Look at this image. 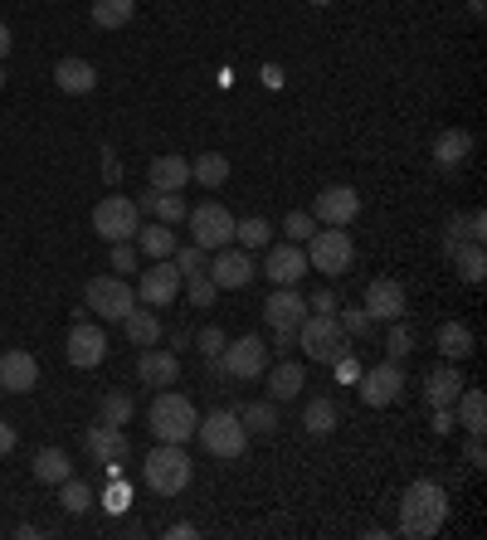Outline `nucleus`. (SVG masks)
Segmentation results:
<instances>
[{"instance_id":"nucleus-1","label":"nucleus","mask_w":487,"mask_h":540,"mask_svg":"<svg viewBox=\"0 0 487 540\" xmlns=\"http://www.w3.org/2000/svg\"><path fill=\"white\" fill-rule=\"evenodd\" d=\"M444 521H449V492L439 482H429V477L410 482L405 497H400V536L429 540L444 531Z\"/></svg>"},{"instance_id":"nucleus-2","label":"nucleus","mask_w":487,"mask_h":540,"mask_svg":"<svg viewBox=\"0 0 487 540\" xmlns=\"http://www.w3.org/2000/svg\"><path fill=\"white\" fill-rule=\"evenodd\" d=\"M142 482H147L156 497H176L195 482V463L186 458V443H161L147 453V468H142Z\"/></svg>"},{"instance_id":"nucleus-3","label":"nucleus","mask_w":487,"mask_h":540,"mask_svg":"<svg viewBox=\"0 0 487 540\" xmlns=\"http://www.w3.org/2000/svg\"><path fill=\"white\" fill-rule=\"evenodd\" d=\"M351 263H356V244L346 224H317V234L307 239V268H317L322 278H341Z\"/></svg>"},{"instance_id":"nucleus-4","label":"nucleus","mask_w":487,"mask_h":540,"mask_svg":"<svg viewBox=\"0 0 487 540\" xmlns=\"http://www.w3.org/2000/svg\"><path fill=\"white\" fill-rule=\"evenodd\" d=\"M147 424H151V433H156L161 443H186V438H195L200 414H195V404H190L186 395H176V390H161V395L151 399Z\"/></svg>"},{"instance_id":"nucleus-5","label":"nucleus","mask_w":487,"mask_h":540,"mask_svg":"<svg viewBox=\"0 0 487 540\" xmlns=\"http://www.w3.org/2000/svg\"><path fill=\"white\" fill-rule=\"evenodd\" d=\"M298 341H302V356L317 360V365H332L337 356L351 351V336L341 331V322L332 312H312L298 322Z\"/></svg>"},{"instance_id":"nucleus-6","label":"nucleus","mask_w":487,"mask_h":540,"mask_svg":"<svg viewBox=\"0 0 487 540\" xmlns=\"http://www.w3.org/2000/svg\"><path fill=\"white\" fill-rule=\"evenodd\" d=\"M195 438H200L205 453H215V458H239L244 443H249V429H244V419H239L234 409H215V414H205V419L195 424Z\"/></svg>"},{"instance_id":"nucleus-7","label":"nucleus","mask_w":487,"mask_h":540,"mask_svg":"<svg viewBox=\"0 0 487 540\" xmlns=\"http://www.w3.org/2000/svg\"><path fill=\"white\" fill-rule=\"evenodd\" d=\"M137 229H142L137 200H127V195H103V200H98V210H93V234H103L108 244H127V239H137Z\"/></svg>"},{"instance_id":"nucleus-8","label":"nucleus","mask_w":487,"mask_h":540,"mask_svg":"<svg viewBox=\"0 0 487 540\" xmlns=\"http://www.w3.org/2000/svg\"><path fill=\"white\" fill-rule=\"evenodd\" d=\"M190 244H200L205 253L234 244V215H229L220 200H205V205L190 210Z\"/></svg>"},{"instance_id":"nucleus-9","label":"nucleus","mask_w":487,"mask_h":540,"mask_svg":"<svg viewBox=\"0 0 487 540\" xmlns=\"http://www.w3.org/2000/svg\"><path fill=\"white\" fill-rule=\"evenodd\" d=\"M83 302H88L93 317H103V322H122V317L137 307V288H127L122 278L103 273V278H93V283L83 288Z\"/></svg>"},{"instance_id":"nucleus-10","label":"nucleus","mask_w":487,"mask_h":540,"mask_svg":"<svg viewBox=\"0 0 487 540\" xmlns=\"http://www.w3.org/2000/svg\"><path fill=\"white\" fill-rule=\"evenodd\" d=\"M215 365L225 370L229 380H259L268 370V346L263 336H239V341H225V351L215 356Z\"/></svg>"},{"instance_id":"nucleus-11","label":"nucleus","mask_w":487,"mask_h":540,"mask_svg":"<svg viewBox=\"0 0 487 540\" xmlns=\"http://www.w3.org/2000/svg\"><path fill=\"white\" fill-rule=\"evenodd\" d=\"M64 356H69L74 370H98V365L108 360V331H103L98 322H83V317H78V322L69 326Z\"/></svg>"},{"instance_id":"nucleus-12","label":"nucleus","mask_w":487,"mask_h":540,"mask_svg":"<svg viewBox=\"0 0 487 540\" xmlns=\"http://www.w3.org/2000/svg\"><path fill=\"white\" fill-rule=\"evenodd\" d=\"M356 385H361V399H366L371 409H385V404H395V399L405 395V370H400V360H385V365L361 370Z\"/></svg>"},{"instance_id":"nucleus-13","label":"nucleus","mask_w":487,"mask_h":540,"mask_svg":"<svg viewBox=\"0 0 487 540\" xmlns=\"http://www.w3.org/2000/svg\"><path fill=\"white\" fill-rule=\"evenodd\" d=\"M181 268L176 263H166V258H151L147 273H142V283H137V297L147 302V307H171L176 297H181Z\"/></svg>"},{"instance_id":"nucleus-14","label":"nucleus","mask_w":487,"mask_h":540,"mask_svg":"<svg viewBox=\"0 0 487 540\" xmlns=\"http://www.w3.org/2000/svg\"><path fill=\"white\" fill-rule=\"evenodd\" d=\"M205 273L220 292H239L254 283V258L249 249H215V263H205Z\"/></svg>"},{"instance_id":"nucleus-15","label":"nucleus","mask_w":487,"mask_h":540,"mask_svg":"<svg viewBox=\"0 0 487 540\" xmlns=\"http://www.w3.org/2000/svg\"><path fill=\"white\" fill-rule=\"evenodd\" d=\"M263 273L278 283V288H298L302 273H307V249L302 244H278V249L263 253Z\"/></svg>"},{"instance_id":"nucleus-16","label":"nucleus","mask_w":487,"mask_h":540,"mask_svg":"<svg viewBox=\"0 0 487 540\" xmlns=\"http://www.w3.org/2000/svg\"><path fill=\"white\" fill-rule=\"evenodd\" d=\"M361 307L371 312V322H400L405 307H410V297H405V288L395 278H375L371 288H366V302Z\"/></svg>"},{"instance_id":"nucleus-17","label":"nucleus","mask_w":487,"mask_h":540,"mask_svg":"<svg viewBox=\"0 0 487 540\" xmlns=\"http://www.w3.org/2000/svg\"><path fill=\"white\" fill-rule=\"evenodd\" d=\"M356 215H361V195L351 185H327L317 195V205H312V219L317 224H351Z\"/></svg>"},{"instance_id":"nucleus-18","label":"nucleus","mask_w":487,"mask_h":540,"mask_svg":"<svg viewBox=\"0 0 487 540\" xmlns=\"http://www.w3.org/2000/svg\"><path fill=\"white\" fill-rule=\"evenodd\" d=\"M137 380H142L147 390H171V385L181 380V356H176V351H156V346H147V351L137 356Z\"/></svg>"},{"instance_id":"nucleus-19","label":"nucleus","mask_w":487,"mask_h":540,"mask_svg":"<svg viewBox=\"0 0 487 540\" xmlns=\"http://www.w3.org/2000/svg\"><path fill=\"white\" fill-rule=\"evenodd\" d=\"M39 385V360L30 351H5L0 356V390L5 395H30Z\"/></svg>"},{"instance_id":"nucleus-20","label":"nucleus","mask_w":487,"mask_h":540,"mask_svg":"<svg viewBox=\"0 0 487 540\" xmlns=\"http://www.w3.org/2000/svg\"><path fill=\"white\" fill-rule=\"evenodd\" d=\"M83 448H88L93 463H122L132 443H127V433L117 429V424H103V419H98L93 429L83 433Z\"/></svg>"},{"instance_id":"nucleus-21","label":"nucleus","mask_w":487,"mask_h":540,"mask_svg":"<svg viewBox=\"0 0 487 540\" xmlns=\"http://www.w3.org/2000/svg\"><path fill=\"white\" fill-rule=\"evenodd\" d=\"M302 312H307V297L298 288H278L263 302V322L273 326V331H298Z\"/></svg>"},{"instance_id":"nucleus-22","label":"nucleus","mask_w":487,"mask_h":540,"mask_svg":"<svg viewBox=\"0 0 487 540\" xmlns=\"http://www.w3.org/2000/svg\"><path fill=\"white\" fill-rule=\"evenodd\" d=\"M463 395V375H458V365L444 360V365H434L429 375H424V399L434 404V409H453V399Z\"/></svg>"},{"instance_id":"nucleus-23","label":"nucleus","mask_w":487,"mask_h":540,"mask_svg":"<svg viewBox=\"0 0 487 540\" xmlns=\"http://www.w3.org/2000/svg\"><path fill=\"white\" fill-rule=\"evenodd\" d=\"M468 156H473V137H468L463 127H444V132L434 137V161H439L444 171H458Z\"/></svg>"},{"instance_id":"nucleus-24","label":"nucleus","mask_w":487,"mask_h":540,"mask_svg":"<svg viewBox=\"0 0 487 540\" xmlns=\"http://www.w3.org/2000/svg\"><path fill=\"white\" fill-rule=\"evenodd\" d=\"M190 180V161L186 156H156L147 166V185L151 190H186Z\"/></svg>"},{"instance_id":"nucleus-25","label":"nucleus","mask_w":487,"mask_h":540,"mask_svg":"<svg viewBox=\"0 0 487 540\" xmlns=\"http://www.w3.org/2000/svg\"><path fill=\"white\" fill-rule=\"evenodd\" d=\"M453 424H463L468 433H483L487 429V395L463 385V395L453 399Z\"/></svg>"},{"instance_id":"nucleus-26","label":"nucleus","mask_w":487,"mask_h":540,"mask_svg":"<svg viewBox=\"0 0 487 540\" xmlns=\"http://www.w3.org/2000/svg\"><path fill=\"white\" fill-rule=\"evenodd\" d=\"M302 390H307V370H302L298 360H278L268 370V395L273 399H298Z\"/></svg>"},{"instance_id":"nucleus-27","label":"nucleus","mask_w":487,"mask_h":540,"mask_svg":"<svg viewBox=\"0 0 487 540\" xmlns=\"http://www.w3.org/2000/svg\"><path fill=\"white\" fill-rule=\"evenodd\" d=\"M54 83H59L64 93L83 98V93H93V88H98V69H93L88 59H64V64L54 69Z\"/></svg>"},{"instance_id":"nucleus-28","label":"nucleus","mask_w":487,"mask_h":540,"mask_svg":"<svg viewBox=\"0 0 487 540\" xmlns=\"http://www.w3.org/2000/svg\"><path fill=\"white\" fill-rule=\"evenodd\" d=\"M434 346H439V356L453 360V365H463V360L473 356V331L463 322H444L439 326V336H434Z\"/></svg>"},{"instance_id":"nucleus-29","label":"nucleus","mask_w":487,"mask_h":540,"mask_svg":"<svg viewBox=\"0 0 487 540\" xmlns=\"http://www.w3.org/2000/svg\"><path fill=\"white\" fill-rule=\"evenodd\" d=\"M449 258H453V268H458V278H463V283H473V288H478V283L487 278V253H483L478 239H463Z\"/></svg>"},{"instance_id":"nucleus-30","label":"nucleus","mask_w":487,"mask_h":540,"mask_svg":"<svg viewBox=\"0 0 487 540\" xmlns=\"http://www.w3.org/2000/svg\"><path fill=\"white\" fill-rule=\"evenodd\" d=\"M74 463H69V453L64 448H39L35 463H30V472H35V482H44V487H59L64 477H74Z\"/></svg>"},{"instance_id":"nucleus-31","label":"nucleus","mask_w":487,"mask_h":540,"mask_svg":"<svg viewBox=\"0 0 487 540\" xmlns=\"http://www.w3.org/2000/svg\"><path fill=\"white\" fill-rule=\"evenodd\" d=\"M137 210L156 215L161 224H181L186 219V200H181V190H151V195L137 200Z\"/></svg>"},{"instance_id":"nucleus-32","label":"nucleus","mask_w":487,"mask_h":540,"mask_svg":"<svg viewBox=\"0 0 487 540\" xmlns=\"http://www.w3.org/2000/svg\"><path fill=\"white\" fill-rule=\"evenodd\" d=\"M122 331H127V341H132L137 351H147V346L161 341V317H156V312H137V307H132V312L122 317Z\"/></svg>"},{"instance_id":"nucleus-33","label":"nucleus","mask_w":487,"mask_h":540,"mask_svg":"<svg viewBox=\"0 0 487 540\" xmlns=\"http://www.w3.org/2000/svg\"><path fill=\"white\" fill-rule=\"evenodd\" d=\"M302 429L312 433V438H327V433L337 429V404L327 395L307 399V404H302Z\"/></svg>"},{"instance_id":"nucleus-34","label":"nucleus","mask_w":487,"mask_h":540,"mask_svg":"<svg viewBox=\"0 0 487 540\" xmlns=\"http://www.w3.org/2000/svg\"><path fill=\"white\" fill-rule=\"evenodd\" d=\"M190 180H200L205 190H220V185L229 180V161L220 156V151H205V156L190 161Z\"/></svg>"},{"instance_id":"nucleus-35","label":"nucleus","mask_w":487,"mask_h":540,"mask_svg":"<svg viewBox=\"0 0 487 540\" xmlns=\"http://www.w3.org/2000/svg\"><path fill=\"white\" fill-rule=\"evenodd\" d=\"M137 15V0H93V25L98 30H122Z\"/></svg>"},{"instance_id":"nucleus-36","label":"nucleus","mask_w":487,"mask_h":540,"mask_svg":"<svg viewBox=\"0 0 487 540\" xmlns=\"http://www.w3.org/2000/svg\"><path fill=\"white\" fill-rule=\"evenodd\" d=\"M137 244H142V253L147 258H171L176 253V234H171V224H147V229H137Z\"/></svg>"},{"instance_id":"nucleus-37","label":"nucleus","mask_w":487,"mask_h":540,"mask_svg":"<svg viewBox=\"0 0 487 540\" xmlns=\"http://www.w3.org/2000/svg\"><path fill=\"white\" fill-rule=\"evenodd\" d=\"M132 409H137V404H132V395H127V390H108V395H103V404H98V419H103V424H117V429H127Z\"/></svg>"},{"instance_id":"nucleus-38","label":"nucleus","mask_w":487,"mask_h":540,"mask_svg":"<svg viewBox=\"0 0 487 540\" xmlns=\"http://www.w3.org/2000/svg\"><path fill=\"white\" fill-rule=\"evenodd\" d=\"M268 234H273V224L263 215H254V219H234V239H239V249H263L268 244Z\"/></svg>"},{"instance_id":"nucleus-39","label":"nucleus","mask_w":487,"mask_h":540,"mask_svg":"<svg viewBox=\"0 0 487 540\" xmlns=\"http://www.w3.org/2000/svg\"><path fill=\"white\" fill-rule=\"evenodd\" d=\"M59 506H64L69 516H83V511L93 506V487L78 482V477H64V482H59Z\"/></svg>"},{"instance_id":"nucleus-40","label":"nucleus","mask_w":487,"mask_h":540,"mask_svg":"<svg viewBox=\"0 0 487 540\" xmlns=\"http://www.w3.org/2000/svg\"><path fill=\"white\" fill-rule=\"evenodd\" d=\"M239 419H244V429H254V433H273L278 429V404H244L239 409Z\"/></svg>"},{"instance_id":"nucleus-41","label":"nucleus","mask_w":487,"mask_h":540,"mask_svg":"<svg viewBox=\"0 0 487 540\" xmlns=\"http://www.w3.org/2000/svg\"><path fill=\"white\" fill-rule=\"evenodd\" d=\"M176 268H181V278H195V273H205V263H210V253L200 249V244H176Z\"/></svg>"},{"instance_id":"nucleus-42","label":"nucleus","mask_w":487,"mask_h":540,"mask_svg":"<svg viewBox=\"0 0 487 540\" xmlns=\"http://www.w3.org/2000/svg\"><path fill=\"white\" fill-rule=\"evenodd\" d=\"M186 297H190V307H215V297H220V288L210 283V273H195V278H186Z\"/></svg>"},{"instance_id":"nucleus-43","label":"nucleus","mask_w":487,"mask_h":540,"mask_svg":"<svg viewBox=\"0 0 487 540\" xmlns=\"http://www.w3.org/2000/svg\"><path fill=\"white\" fill-rule=\"evenodd\" d=\"M385 351H390V360H405L414 351V331L405 326V317L400 322H390V336H385Z\"/></svg>"},{"instance_id":"nucleus-44","label":"nucleus","mask_w":487,"mask_h":540,"mask_svg":"<svg viewBox=\"0 0 487 540\" xmlns=\"http://www.w3.org/2000/svg\"><path fill=\"white\" fill-rule=\"evenodd\" d=\"M283 234H288L293 244H307V239L317 234V219H312V210H293V215L283 219Z\"/></svg>"},{"instance_id":"nucleus-45","label":"nucleus","mask_w":487,"mask_h":540,"mask_svg":"<svg viewBox=\"0 0 487 540\" xmlns=\"http://www.w3.org/2000/svg\"><path fill=\"white\" fill-rule=\"evenodd\" d=\"M341 331H346V336H366V331H371V312H366V307H341Z\"/></svg>"},{"instance_id":"nucleus-46","label":"nucleus","mask_w":487,"mask_h":540,"mask_svg":"<svg viewBox=\"0 0 487 540\" xmlns=\"http://www.w3.org/2000/svg\"><path fill=\"white\" fill-rule=\"evenodd\" d=\"M190 341H195V346H200V351H205L210 360H215L220 351H225V331H220V326H200V331H195Z\"/></svg>"},{"instance_id":"nucleus-47","label":"nucleus","mask_w":487,"mask_h":540,"mask_svg":"<svg viewBox=\"0 0 487 540\" xmlns=\"http://www.w3.org/2000/svg\"><path fill=\"white\" fill-rule=\"evenodd\" d=\"M137 268H142V253L132 249V239L113 244V273H137Z\"/></svg>"},{"instance_id":"nucleus-48","label":"nucleus","mask_w":487,"mask_h":540,"mask_svg":"<svg viewBox=\"0 0 487 540\" xmlns=\"http://www.w3.org/2000/svg\"><path fill=\"white\" fill-rule=\"evenodd\" d=\"M127 502H132V487H127V482H113V487H108V492H103V506H108V511H127Z\"/></svg>"},{"instance_id":"nucleus-49","label":"nucleus","mask_w":487,"mask_h":540,"mask_svg":"<svg viewBox=\"0 0 487 540\" xmlns=\"http://www.w3.org/2000/svg\"><path fill=\"white\" fill-rule=\"evenodd\" d=\"M463 463H468V468H483V463H487L483 433H468V443H463Z\"/></svg>"},{"instance_id":"nucleus-50","label":"nucleus","mask_w":487,"mask_h":540,"mask_svg":"<svg viewBox=\"0 0 487 540\" xmlns=\"http://www.w3.org/2000/svg\"><path fill=\"white\" fill-rule=\"evenodd\" d=\"M332 370H337V380H341V385H356V375H361V365L351 360V351H346V356H337V360H332Z\"/></svg>"},{"instance_id":"nucleus-51","label":"nucleus","mask_w":487,"mask_h":540,"mask_svg":"<svg viewBox=\"0 0 487 540\" xmlns=\"http://www.w3.org/2000/svg\"><path fill=\"white\" fill-rule=\"evenodd\" d=\"M307 312H337V297L327 288H317L312 297H307Z\"/></svg>"},{"instance_id":"nucleus-52","label":"nucleus","mask_w":487,"mask_h":540,"mask_svg":"<svg viewBox=\"0 0 487 540\" xmlns=\"http://www.w3.org/2000/svg\"><path fill=\"white\" fill-rule=\"evenodd\" d=\"M103 180H108V185H117V180H122V161H117L113 151H103Z\"/></svg>"},{"instance_id":"nucleus-53","label":"nucleus","mask_w":487,"mask_h":540,"mask_svg":"<svg viewBox=\"0 0 487 540\" xmlns=\"http://www.w3.org/2000/svg\"><path fill=\"white\" fill-rule=\"evenodd\" d=\"M434 433H439V438L453 433V409H434Z\"/></svg>"},{"instance_id":"nucleus-54","label":"nucleus","mask_w":487,"mask_h":540,"mask_svg":"<svg viewBox=\"0 0 487 540\" xmlns=\"http://www.w3.org/2000/svg\"><path fill=\"white\" fill-rule=\"evenodd\" d=\"M298 346V331H273V351H293Z\"/></svg>"},{"instance_id":"nucleus-55","label":"nucleus","mask_w":487,"mask_h":540,"mask_svg":"<svg viewBox=\"0 0 487 540\" xmlns=\"http://www.w3.org/2000/svg\"><path fill=\"white\" fill-rule=\"evenodd\" d=\"M15 443H20L15 429H10V424H0V458H5V453H15Z\"/></svg>"},{"instance_id":"nucleus-56","label":"nucleus","mask_w":487,"mask_h":540,"mask_svg":"<svg viewBox=\"0 0 487 540\" xmlns=\"http://www.w3.org/2000/svg\"><path fill=\"white\" fill-rule=\"evenodd\" d=\"M263 83H268V88H283V69H278V64H263Z\"/></svg>"},{"instance_id":"nucleus-57","label":"nucleus","mask_w":487,"mask_h":540,"mask_svg":"<svg viewBox=\"0 0 487 540\" xmlns=\"http://www.w3.org/2000/svg\"><path fill=\"white\" fill-rule=\"evenodd\" d=\"M10 49H15V39H10V25H5V20H0V59H5V54H10Z\"/></svg>"},{"instance_id":"nucleus-58","label":"nucleus","mask_w":487,"mask_h":540,"mask_svg":"<svg viewBox=\"0 0 487 540\" xmlns=\"http://www.w3.org/2000/svg\"><path fill=\"white\" fill-rule=\"evenodd\" d=\"M166 536H171V540H190V536H195V526H190V521H181V526H171Z\"/></svg>"},{"instance_id":"nucleus-59","label":"nucleus","mask_w":487,"mask_h":540,"mask_svg":"<svg viewBox=\"0 0 487 540\" xmlns=\"http://www.w3.org/2000/svg\"><path fill=\"white\" fill-rule=\"evenodd\" d=\"M171 346H176V351H186V346H190V331H186V326H181V331H171Z\"/></svg>"},{"instance_id":"nucleus-60","label":"nucleus","mask_w":487,"mask_h":540,"mask_svg":"<svg viewBox=\"0 0 487 540\" xmlns=\"http://www.w3.org/2000/svg\"><path fill=\"white\" fill-rule=\"evenodd\" d=\"M468 10H473V20H483V10H487V0H468Z\"/></svg>"},{"instance_id":"nucleus-61","label":"nucleus","mask_w":487,"mask_h":540,"mask_svg":"<svg viewBox=\"0 0 487 540\" xmlns=\"http://www.w3.org/2000/svg\"><path fill=\"white\" fill-rule=\"evenodd\" d=\"M307 5H332V0H307Z\"/></svg>"},{"instance_id":"nucleus-62","label":"nucleus","mask_w":487,"mask_h":540,"mask_svg":"<svg viewBox=\"0 0 487 540\" xmlns=\"http://www.w3.org/2000/svg\"><path fill=\"white\" fill-rule=\"evenodd\" d=\"M0 88H5V69H0Z\"/></svg>"},{"instance_id":"nucleus-63","label":"nucleus","mask_w":487,"mask_h":540,"mask_svg":"<svg viewBox=\"0 0 487 540\" xmlns=\"http://www.w3.org/2000/svg\"><path fill=\"white\" fill-rule=\"evenodd\" d=\"M0 395H5V390H0Z\"/></svg>"},{"instance_id":"nucleus-64","label":"nucleus","mask_w":487,"mask_h":540,"mask_svg":"<svg viewBox=\"0 0 487 540\" xmlns=\"http://www.w3.org/2000/svg\"><path fill=\"white\" fill-rule=\"evenodd\" d=\"M25 5H30V0H25Z\"/></svg>"}]
</instances>
